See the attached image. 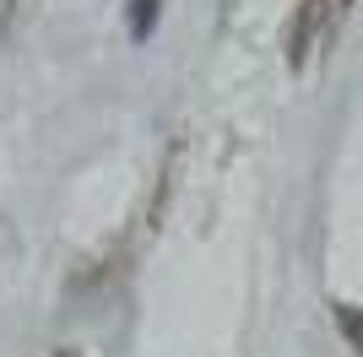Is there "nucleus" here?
Returning a JSON list of instances; mask_svg holds the SVG:
<instances>
[{
  "mask_svg": "<svg viewBox=\"0 0 363 357\" xmlns=\"http://www.w3.org/2000/svg\"><path fill=\"white\" fill-rule=\"evenodd\" d=\"M331 314H336V330L347 336V346L363 357V309H352V303H336Z\"/></svg>",
  "mask_w": 363,
  "mask_h": 357,
  "instance_id": "obj_2",
  "label": "nucleus"
},
{
  "mask_svg": "<svg viewBox=\"0 0 363 357\" xmlns=\"http://www.w3.org/2000/svg\"><path fill=\"white\" fill-rule=\"evenodd\" d=\"M157 6H163V0H130V38H147L152 33V22H157Z\"/></svg>",
  "mask_w": 363,
  "mask_h": 357,
  "instance_id": "obj_3",
  "label": "nucleus"
},
{
  "mask_svg": "<svg viewBox=\"0 0 363 357\" xmlns=\"http://www.w3.org/2000/svg\"><path fill=\"white\" fill-rule=\"evenodd\" d=\"M55 357H82V352H76V346H60V352H55Z\"/></svg>",
  "mask_w": 363,
  "mask_h": 357,
  "instance_id": "obj_4",
  "label": "nucleus"
},
{
  "mask_svg": "<svg viewBox=\"0 0 363 357\" xmlns=\"http://www.w3.org/2000/svg\"><path fill=\"white\" fill-rule=\"evenodd\" d=\"M325 22H331V0H298V11L288 22V65L293 71H303L309 49L325 38Z\"/></svg>",
  "mask_w": 363,
  "mask_h": 357,
  "instance_id": "obj_1",
  "label": "nucleus"
}]
</instances>
